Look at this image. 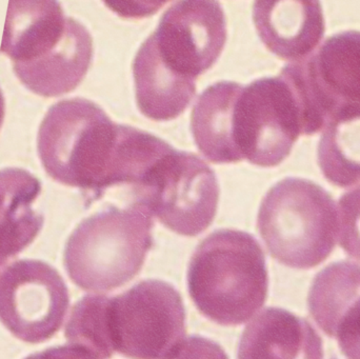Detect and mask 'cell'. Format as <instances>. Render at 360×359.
Wrapping results in <instances>:
<instances>
[{"label":"cell","mask_w":360,"mask_h":359,"mask_svg":"<svg viewBox=\"0 0 360 359\" xmlns=\"http://www.w3.org/2000/svg\"><path fill=\"white\" fill-rule=\"evenodd\" d=\"M186 334L179 293L160 280H146L116 296L89 295L78 301L65 326L72 345L109 359H165Z\"/></svg>","instance_id":"6da1fadb"},{"label":"cell","mask_w":360,"mask_h":359,"mask_svg":"<svg viewBox=\"0 0 360 359\" xmlns=\"http://www.w3.org/2000/svg\"><path fill=\"white\" fill-rule=\"evenodd\" d=\"M135 131L112 122L88 99H65L49 109L40 124L38 156L53 181L97 198L124 185Z\"/></svg>","instance_id":"7a4b0ae2"},{"label":"cell","mask_w":360,"mask_h":359,"mask_svg":"<svg viewBox=\"0 0 360 359\" xmlns=\"http://www.w3.org/2000/svg\"><path fill=\"white\" fill-rule=\"evenodd\" d=\"M268 271L262 247L237 230H219L200 242L188 271V293L212 322L237 326L252 318L268 294Z\"/></svg>","instance_id":"3957f363"},{"label":"cell","mask_w":360,"mask_h":359,"mask_svg":"<svg viewBox=\"0 0 360 359\" xmlns=\"http://www.w3.org/2000/svg\"><path fill=\"white\" fill-rule=\"evenodd\" d=\"M153 221L131 204L115 207L84 219L65 250L70 278L82 290L101 292L124 286L143 268L153 246Z\"/></svg>","instance_id":"277c9868"},{"label":"cell","mask_w":360,"mask_h":359,"mask_svg":"<svg viewBox=\"0 0 360 359\" xmlns=\"http://www.w3.org/2000/svg\"><path fill=\"white\" fill-rule=\"evenodd\" d=\"M257 228L270 254L295 269H311L331 254L338 212L329 192L308 179H283L266 194Z\"/></svg>","instance_id":"5b68a950"},{"label":"cell","mask_w":360,"mask_h":359,"mask_svg":"<svg viewBox=\"0 0 360 359\" xmlns=\"http://www.w3.org/2000/svg\"><path fill=\"white\" fill-rule=\"evenodd\" d=\"M131 193L132 204L184 236L198 235L211 225L219 200L213 170L195 154L173 148Z\"/></svg>","instance_id":"8992f818"},{"label":"cell","mask_w":360,"mask_h":359,"mask_svg":"<svg viewBox=\"0 0 360 359\" xmlns=\"http://www.w3.org/2000/svg\"><path fill=\"white\" fill-rule=\"evenodd\" d=\"M233 128L241 160L266 168L278 166L306 131L304 110L292 84L279 74L243 86Z\"/></svg>","instance_id":"52a82bcc"},{"label":"cell","mask_w":360,"mask_h":359,"mask_svg":"<svg viewBox=\"0 0 360 359\" xmlns=\"http://www.w3.org/2000/svg\"><path fill=\"white\" fill-rule=\"evenodd\" d=\"M283 75L302 103L304 135L323 129L340 110L360 105V32H340L316 52L283 67Z\"/></svg>","instance_id":"ba28073f"},{"label":"cell","mask_w":360,"mask_h":359,"mask_svg":"<svg viewBox=\"0 0 360 359\" xmlns=\"http://www.w3.org/2000/svg\"><path fill=\"white\" fill-rule=\"evenodd\" d=\"M69 303L63 278L44 261H15L0 275V322L25 343L54 337Z\"/></svg>","instance_id":"9c48e42d"},{"label":"cell","mask_w":360,"mask_h":359,"mask_svg":"<svg viewBox=\"0 0 360 359\" xmlns=\"http://www.w3.org/2000/svg\"><path fill=\"white\" fill-rule=\"evenodd\" d=\"M150 36L169 67L196 80L216 63L226 44L224 10L217 1L175 2Z\"/></svg>","instance_id":"30bf717a"},{"label":"cell","mask_w":360,"mask_h":359,"mask_svg":"<svg viewBox=\"0 0 360 359\" xmlns=\"http://www.w3.org/2000/svg\"><path fill=\"white\" fill-rule=\"evenodd\" d=\"M253 19L266 48L287 60H302L312 54L325 34L319 1H256Z\"/></svg>","instance_id":"8fae6325"},{"label":"cell","mask_w":360,"mask_h":359,"mask_svg":"<svg viewBox=\"0 0 360 359\" xmlns=\"http://www.w3.org/2000/svg\"><path fill=\"white\" fill-rule=\"evenodd\" d=\"M237 359H323V341L308 320L270 308L243 331Z\"/></svg>","instance_id":"7c38bea8"},{"label":"cell","mask_w":360,"mask_h":359,"mask_svg":"<svg viewBox=\"0 0 360 359\" xmlns=\"http://www.w3.org/2000/svg\"><path fill=\"white\" fill-rule=\"evenodd\" d=\"M71 17L53 0L8 2L0 51L13 65L33 63L46 56L63 39Z\"/></svg>","instance_id":"4fadbf2b"},{"label":"cell","mask_w":360,"mask_h":359,"mask_svg":"<svg viewBox=\"0 0 360 359\" xmlns=\"http://www.w3.org/2000/svg\"><path fill=\"white\" fill-rule=\"evenodd\" d=\"M93 56V40L84 25L70 18L61 41L46 56L33 63L13 65L21 84L42 97H58L82 81Z\"/></svg>","instance_id":"5bb4252c"},{"label":"cell","mask_w":360,"mask_h":359,"mask_svg":"<svg viewBox=\"0 0 360 359\" xmlns=\"http://www.w3.org/2000/svg\"><path fill=\"white\" fill-rule=\"evenodd\" d=\"M133 75L139 110L156 122L179 117L196 92L195 80L180 75L162 61L151 36L137 52Z\"/></svg>","instance_id":"9a60e30c"},{"label":"cell","mask_w":360,"mask_h":359,"mask_svg":"<svg viewBox=\"0 0 360 359\" xmlns=\"http://www.w3.org/2000/svg\"><path fill=\"white\" fill-rule=\"evenodd\" d=\"M41 183L29 171L0 170V266L27 248L39 233L44 217L32 208Z\"/></svg>","instance_id":"2e32d148"},{"label":"cell","mask_w":360,"mask_h":359,"mask_svg":"<svg viewBox=\"0 0 360 359\" xmlns=\"http://www.w3.org/2000/svg\"><path fill=\"white\" fill-rule=\"evenodd\" d=\"M241 88L236 82H216L199 95L193 107V137L201 154L214 164L241 162L233 135L235 103Z\"/></svg>","instance_id":"e0dca14e"},{"label":"cell","mask_w":360,"mask_h":359,"mask_svg":"<svg viewBox=\"0 0 360 359\" xmlns=\"http://www.w3.org/2000/svg\"><path fill=\"white\" fill-rule=\"evenodd\" d=\"M317 158L323 176L332 185H360V105L345 107L328 120Z\"/></svg>","instance_id":"ac0fdd59"},{"label":"cell","mask_w":360,"mask_h":359,"mask_svg":"<svg viewBox=\"0 0 360 359\" xmlns=\"http://www.w3.org/2000/svg\"><path fill=\"white\" fill-rule=\"evenodd\" d=\"M360 299V266L338 261L321 270L309 293V311L317 326L330 337L345 314Z\"/></svg>","instance_id":"d6986e66"},{"label":"cell","mask_w":360,"mask_h":359,"mask_svg":"<svg viewBox=\"0 0 360 359\" xmlns=\"http://www.w3.org/2000/svg\"><path fill=\"white\" fill-rule=\"evenodd\" d=\"M340 244L347 254L360 261V188L338 200Z\"/></svg>","instance_id":"ffe728a7"},{"label":"cell","mask_w":360,"mask_h":359,"mask_svg":"<svg viewBox=\"0 0 360 359\" xmlns=\"http://www.w3.org/2000/svg\"><path fill=\"white\" fill-rule=\"evenodd\" d=\"M340 351L347 359H360V301L349 310L335 333Z\"/></svg>","instance_id":"44dd1931"},{"label":"cell","mask_w":360,"mask_h":359,"mask_svg":"<svg viewBox=\"0 0 360 359\" xmlns=\"http://www.w3.org/2000/svg\"><path fill=\"white\" fill-rule=\"evenodd\" d=\"M165 359H228L222 348L201 337H191L181 343Z\"/></svg>","instance_id":"7402d4cb"},{"label":"cell","mask_w":360,"mask_h":359,"mask_svg":"<svg viewBox=\"0 0 360 359\" xmlns=\"http://www.w3.org/2000/svg\"><path fill=\"white\" fill-rule=\"evenodd\" d=\"M25 359H101L86 348L76 345L51 348L39 353L33 354Z\"/></svg>","instance_id":"603a6c76"}]
</instances>
